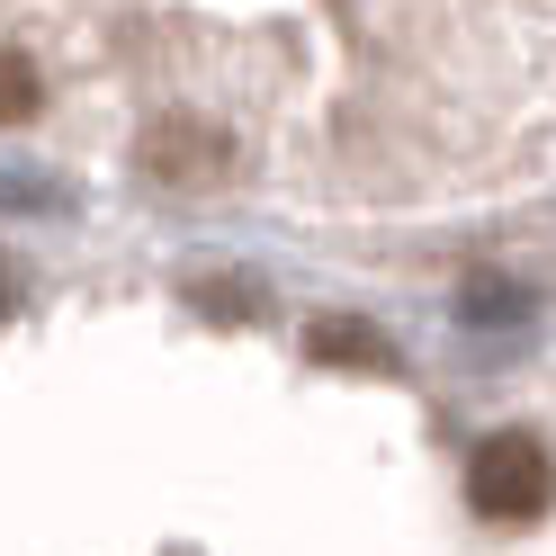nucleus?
I'll return each instance as SVG.
<instances>
[{
	"instance_id": "f257e3e1",
	"label": "nucleus",
	"mask_w": 556,
	"mask_h": 556,
	"mask_svg": "<svg viewBox=\"0 0 556 556\" xmlns=\"http://www.w3.org/2000/svg\"><path fill=\"white\" fill-rule=\"evenodd\" d=\"M467 503L484 520H539L556 503V458L530 440V431H503L467 458Z\"/></svg>"
},
{
	"instance_id": "f03ea898",
	"label": "nucleus",
	"mask_w": 556,
	"mask_h": 556,
	"mask_svg": "<svg viewBox=\"0 0 556 556\" xmlns=\"http://www.w3.org/2000/svg\"><path fill=\"white\" fill-rule=\"evenodd\" d=\"M135 162H144L162 189H216L233 170V135L216 117H198V109H162L144 135H135Z\"/></svg>"
},
{
	"instance_id": "7ed1b4c3",
	"label": "nucleus",
	"mask_w": 556,
	"mask_h": 556,
	"mask_svg": "<svg viewBox=\"0 0 556 556\" xmlns=\"http://www.w3.org/2000/svg\"><path fill=\"white\" fill-rule=\"evenodd\" d=\"M305 351L332 359V368H395V341L368 332V324H315V332H305Z\"/></svg>"
},
{
	"instance_id": "20e7f679",
	"label": "nucleus",
	"mask_w": 556,
	"mask_h": 556,
	"mask_svg": "<svg viewBox=\"0 0 556 556\" xmlns=\"http://www.w3.org/2000/svg\"><path fill=\"white\" fill-rule=\"evenodd\" d=\"M37 109H46V73H37V54L0 46V126H27Z\"/></svg>"
},
{
	"instance_id": "39448f33",
	"label": "nucleus",
	"mask_w": 556,
	"mask_h": 556,
	"mask_svg": "<svg viewBox=\"0 0 556 556\" xmlns=\"http://www.w3.org/2000/svg\"><path fill=\"white\" fill-rule=\"evenodd\" d=\"M467 305H476V324H511V305H520V296H511V288H476Z\"/></svg>"
},
{
	"instance_id": "423d86ee",
	"label": "nucleus",
	"mask_w": 556,
	"mask_h": 556,
	"mask_svg": "<svg viewBox=\"0 0 556 556\" xmlns=\"http://www.w3.org/2000/svg\"><path fill=\"white\" fill-rule=\"evenodd\" d=\"M10 315H18V269L0 261V324H10Z\"/></svg>"
}]
</instances>
